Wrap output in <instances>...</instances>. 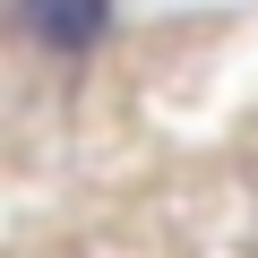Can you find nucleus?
Instances as JSON below:
<instances>
[{
	"label": "nucleus",
	"instance_id": "nucleus-1",
	"mask_svg": "<svg viewBox=\"0 0 258 258\" xmlns=\"http://www.w3.org/2000/svg\"><path fill=\"white\" fill-rule=\"evenodd\" d=\"M26 26L60 52H95L112 26V0H26Z\"/></svg>",
	"mask_w": 258,
	"mask_h": 258
}]
</instances>
